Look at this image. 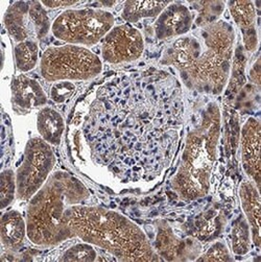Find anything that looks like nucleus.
<instances>
[{"label":"nucleus","instance_id":"nucleus-19","mask_svg":"<svg viewBox=\"0 0 261 262\" xmlns=\"http://www.w3.org/2000/svg\"><path fill=\"white\" fill-rule=\"evenodd\" d=\"M168 2H126L121 17L128 23H136L143 19L158 17L169 5Z\"/></svg>","mask_w":261,"mask_h":262},{"label":"nucleus","instance_id":"nucleus-13","mask_svg":"<svg viewBox=\"0 0 261 262\" xmlns=\"http://www.w3.org/2000/svg\"><path fill=\"white\" fill-rule=\"evenodd\" d=\"M12 100L15 106L22 110H32L43 107L47 102V96L35 78L20 74L14 77L11 85Z\"/></svg>","mask_w":261,"mask_h":262},{"label":"nucleus","instance_id":"nucleus-12","mask_svg":"<svg viewBox=\"0 0 261 262\" xmlns=\"http://www.w3.org/2000/svg\"><path fill=\"white\" fill-rule=\"evenodd\" d=\"M242 162L243 167L255 186L259 189L261 179L260 166V143L261 129L257 118L250 117L242 129Z\"/></svg>","mask_w":261,"mask_h":262},{"label":"nucleus","instance_id":"nucleus-23","mask_svg":"<svg viewBox=\"0 0 261 262\" xmlns=\"http://www.w3.org/2000/svg\"><path fill=\"white\" fill-rule=\"evenodd\" d=\"M220 225V215L215 211H208L194 222L192 235L194 238L209 239L213 236Z\"/></svg>","mask_w":261,"mask_h":262},{"label":"nucleus","instance_id":"nucleus-2","mask_svg":"<svg viewBox=\"0 0 261 262\" xmlns=\"http://www.w3.org/2000/svg\"><path fill=\"white\" fill-rule=\"evenodd\" d=\"M234 42L233 26L219 20L173 41L160 64L175 68L190 90L220 95L230 78Z\"/></svg>","mask_w":261,"mask_h":262},{"label":"nucleus","instance_id":"nucleus-3","mask_svg":"<svg viewBox=\"0 0 261 262\" xmlns=\"http://www.w3.org/2000/svg\"><path fill=\"white\" fill-rule=\"evenodd\" d=\"M73 237L100 248L120 261H159L145 233L119 212L99 206L75 205L67 211Z\"/></svg>","mask_w":261,"mask_h":262},{"label":"nucleus","instance_id":"nucleus-21","mask_svg":"<svg viewBox=\"0 0 261 262\" xmlns=\"http://www.w3.org/2000/svg\"><path fill=\"white\" fill-rule=\"evenodd\" d=\"M15 62L22 72L34 69L39 60V46L35 40H26L15 46Z\"/></svg>","mask_w":261,"mask_h":262},{"label":"nucleus","instance_id":"nucleus-10","mask_svg":"<svg viewBox=\"0 0 261 262\" xmlns=\"http://www.w3.org/2000/svg\"><path fill=\"white\" fill-rule=\"evenodd\" d=\"M153 247L161 260L166 261L195 260L202 251L197 238L179 237L164 221L157 223V234Z\"/></svg>","mask_w":261,"mask_h":262},{"label":"nucleus","instance_id":"nucleus-31","mask_svg":"<svg viewBox=\"0 0 261 262\" xmlns=\"http://www.w3.org/2000/svg\"><path fill=\"white\" fill-rule=\"evenodd\" d=\"M250 77L252 82H254L257 86L260 85V60L259 58L256 60V62L253 64L251 70H250Z\"/></svg>","mask_w":261,"mask_h":262},{"label":"nucleus","instance_id":"nucleus-6","mask_svg":"<svg viewBox=\"0 0 261 262\" xmlns=\"http://www.w3.org/2000/svg\"><path fill=\"white\" fill-rule=\"evenodd\" d=\"M42 76L48 82L88 81L102 70L98 56L84 46L66 44L47 48L40 62Z\"/></svg>","mask_w":261,"mask_h":262},{"label":"nucleus","instance_id":"nucleus-11","mask_svg":"<svg viewBox=\"0 0 261 262\" xmlns=\"http://www.w3.org/2000/svg\"><path fill=\"white\" fill-rule=\"evenodd\" d=\"M193 23V14L186 5L170 3L155 21V35L159 40L180 38L190 32Z\"/></svg>","mask_w":261,"mask_h":262},{"label":"nucleus","instance_id":"nucleus-7","mask_svg":"<svg viewBox=\"0 0 261 262\" xmlns=\"http://www.w3.org/2000/svg\"><path fill=\"white\" fill-rule=\"evenodd\" d=\"M113 15L100 9L67 10L51 25L54 36L68 44L93 46L114 28Z\"/></svg>","mask_w":261,"mask_h":262},{"label":"nucleus","instance_id":"nucleus-4","mask_svg":"<svg viewBox=\"0 0 261 262\" xmlns=\"http://www.w3.org/2000/svg\"><path fill=\"white\" fill-rule=\"evenodd\" d=\"M90 192L83 183L67 171H56L30 200L26 211L28 238L36 246L55 247L73 238L67 224V211L85 204Z\"/></svg>","mask_w":261,"mask_h":262},{"label":"nucleus","instance_id":"nucleus-9","mask_svg":"<svg viewBox=\"0 0 261 262\" xmlns=\"http://www.w3.org/2000/svg\"><path fill=\"white\" fill-rule=\"evenodd\" d=\"M144 50L142 34L128 23L114 26L102 39L101 57L109 64H122L138 60Z\"/></svg>","mask_w":261,"mask_h":262},{"label":"nucleus","instance_id":"nucleus-8","mask_svg":"<svg viewBox=\"0 0 261 262\" xmlns=\"http://www.w3.org/2000/svg\"><path fill=\"white\" fill-rule=\"evenodd\" d=\"M55 165L56 156L51 145L39 137L30 139L16 173L17 198L30 201L45 184Z\"/></svg>","mask_w":261,"mask_h":262},{"label":"nucleus","instance_id":"nucleus-26","mask_svg":"<svg viewBox=\"0 0 261 262\" xmlns=\"http://www.w3.org/2000/svg\"><path fill=\"white\" fill-rule=\"evenodd\" d=\"M96 259L97 253L94 247L88 243L83 242V244H76L67 249L60 258V261L92 262Z\"/></svg>","mask_w":261,"mask_h":262},{"label":"nucleus","instance_id":"nucleus-1","mask_svg":"<svg viewBox=\"0 0 261 262\" xmlns=\"http://www.w3.org/2000/svg\"><path fill=\"white\" fill-rule=\"evenodd\" d=\"M183 124L180 81L151 67L117 74L99 86L83 135L92 161L115 179L151 182L171 164Z\"/></svg>","mask_w":261,"mask_h":262},{"label":"nucleus","instance_id":"nucleus-27","mask_svg":"<svg viewBox=\"0 0 261 262\" xmlns=\"http://www.w3.org/2000/svg\"><path fill=\"white\" fill-rule=\"evenodd\" d=\"M245 64L246 59L243 52V48L238 47L235 54L233 61V71L231 81L229 84V91L232 94L237 93V91L242 88L245 82Z\"/></svg>","mask_w":261,"mask_h":262},{"label":"nucleus","instance_id":"nucleus-20","mask_svg":"<svg viewBox=\"0 0 261 262\" xmlns=\"http://www.w3.org/2000/svg\"><path fill=\"white\" fill-rule=\"evenodd\" d=\"M251 230L250 226L245 216L240 215L234 221L231 233V249L235 255L244 256L247 255L251 250Z\"/></svg>","mask_w":261,"mask_h":262},{"label":"nucleus","instance_id":"nucleus-30","mask_svg":"<svg viewBox=\"0 0 261 262\" xmlns=\"http://www.w3.org/2000/svg\"><path fill=\"white\" fill-rule=\"evenodd\" d=\"M41 4L48 9H65V8H70L75 5H77V2H70V0H67V2H52V0H44V2H41Z\"/></svg>","mask_w":261,"mask_h":262},{"label":"nucleus","instance_id":"nucleus-18","mask_svg":"<svg viewBox=\"0 0 261 262\" xmlns=\"http://www.w3.org/2000/svg\"><path fill=\"white\" fill-rule=\"evenodd\" d=\"M37 128L41 138L48 144L59 145L65 130V122L58 111L45 107L38 113Z\"/></svg>","mask_w":261,"mask_h":262},{"label":"nucleus","instance_id":"nucleus-5","mask_svg":"<svg viewBox=\"0 0 261 262\" xmlns=\"http://www.w3.org/2000/svg\"><path fill=\"white\" fill-rule=\"evenodd\" d=\"M220 135L221 110L215 102H210L187 134L178 170L171 180V187L181 200L192 202L209 192Z\"/></svg>","mask_w":261,"mask_h":262},{"label":"nucleus","instance_id":"nucleus-16","mask_svg":"<svg viewBox=\"0 0 261 262\" xmlns=\"http://www.w3.org/2000/svg\"><path fill=\"white\" fill-rule=\"evenodd\" d=\"M240 199L245 217L250 226L253 244L260 247V195L259 189L251 181L243 182L240 186Z\"/></svg>","mask_w":261,"mask_h":262},{"label":"nucleus","instance_id":"nucleus-29","mask_svg":"<svg viewBox=\"0 0 261 262\" xmlns=\"http://www.w3.org/2000/svg\"><path fill=\"white\" fill-rule=\"evenodd\" d=\"M75 91V85L69 81L56 82L50 89V97L57 103L67 101Z\"/></svg>","mask_w":261,"mask_h":262},{"label":"nucleus","instance_id":"nucleus-24","mask_svg":"<svg viewBox=\"0 0 261 262\" xmlns=\"http://www.w3.org/2000/svg\"><path fill=\"white\" fill-rule=\"evenodd\" d=\"M30 16L35 26L37 39H43L49 33L51 26L48 15L41 2L30 3Z\"/></svg>","mask_w":261,"mask_h":262},{"label":"nucleus","instance_id":"nucleus-22","mask_svg":"<svg viewBox=\"0 0 261 262\" xmlns=\"http://www.w3.org/2000/svg\"><path fill=\"white\" fill-rule=\"evenodd\" d=\"M191 5L198 12L194 19L197 28H203V26L219 21V18L225 10V3L223 2H199Z\"/></svg>","mask_w":261,"mask_h":262},{"label":"nucleus","instance_id":"nucleus-17","mask_svg":"<svg viewBox=\"0 0 261 262\" xmlns=\"http://www.w3.org/2000/svg\"><path fill=\"white\" fill-rule=\"evenodd\" d=\"M28 236L26 220L16 210L4 213L2 217V243L5 248L12 251L19 250Z\"/></svg>","mask_w":261,"mask_h":262},{"label":"nucleus","instance_id":"nucleus-28","mask_svg":"<svg viewBox=\"0 0 261 262\" xmlns=\"http://www.w3.org/2000/svg\"><path fill=\"white\" fill-rule=\"evenodd\" d=\"M197 261H233L228 247L222 243L216 242L209 248L203 255H200Z\"/></svg>","mask_w":261,"mask_h":262},{"label":"nucleus","instance_id":"nucleus-14","mask_svg":"<svg viewBox=\"0 0 261 262\" xmlns=\"http://www.w3.org/2000/svg\"><path fill=\"white\" fill-rule=\"evenodd\" d=\"M230 14L243 35L244 47L249 52H254L258 46L256 29V8L252 2H229Z\"/></svg>","mask_w":261,"mask_h":262},{"label":"nucleus","instance_id":"nucleus-25","mask_svg":"<svg viewBox=\"0 0 261 262\" xmlns=\"http://www.w3.org/2000/svg\"><path fill=\"white\" fill-rule=\"evenodd\" d=\"M0 202L2 209L9 207L17 195L16 174L12 169H6L0 176Z\"/></svg>","mask_w":261,"mask_h":262},{"label":"nucleus","instance_id":"nucleus-15","mask_svg":"<svg viewBox=\"0 0 261 262\" xmlns=\"http://www.w3.org/2000/svg\"><path fill=\"white\" fill-rule=\"evenodd\" d=\"M5 25L10 36L18 43L37 39L30 16V3L17 2L10 6L5 15Z\"/></svg>","mask_w":261,"mask_h":262}]
</instances>
